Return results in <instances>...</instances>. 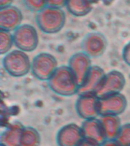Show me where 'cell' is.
Listing matches in <instances>:
<instances>
[{
  "label": "cell",
  "mask_w": 130,
  "mask_h": 146,
  "mask_svg": "<svg viewBox=\"0 0 130 146\" xmlns=\"http://www.w3.org/2000/svg\"><path fill=\"white\" fill-rule=\"evenodd\" d=\"M50 90L57 95L71 97L78 94L79 84L68 66H59L48 80Z\"/></svg>",
  "instance_id": "1"
},
{
  "label": "cell",
  "mask_w": 130,
  "mask_h": 146,
  "mask_svg": "<svg viewBox=\"0 0 130 146\" xmlns=\"http://www.w3.org/2000/svg\"><path fill=\"white\" fill-rule=\"evenodd\" d=\"M31 63L27 52L20 50L10 51L2 59V66L5 72L15 78L24 77L31 72Z\"/></svg>",
  "instance_id": "2"
},
{
  "label": "cell",
  "mask_w": 130,
  "mask_h": 146,
  "mask_svg": "<svg viewBox=\"0 0 130 146\" xmlns=\"http://www.w3.org/2000/svg\"><path fill=\"white\" fill-rule=\"evenodd\" d=\"M66 21V16L59 8L49 6L39 11L36 22L40 29L46 34H56L60 31Z\"/></svg>",
  "instance_id": "3"
},
{
  "label": "cell",
  "mask_w": 130,
  "mask_h": 146,
  "mask_svg": "<svg viewBox=\"0 0 130 146\" xmlns=\"http://www.w3.org/2000/svg\"><path fill=\"white\" fill-rule=\"evenodd\" d=\"M58 67V62L53 55L40 52L32 60L31 73L36 79L48 82Z\"/></svg>",
  "instance_id": "4"
},
{
  "label": "cell",
  "mask_w": 130,
  "mask_h": 146,
  "mask_svg": "<svg viewBox=\"0 0 130 146\" xmlns=\"http://www.w3.org/2000/svg\"><path fill=\"white\" fill-rule=\"evenodd\" d=\"M14 43L18 50L24 52H33L39 44L38 34L33 26L21 25L14 31Z\"/></svg>",
  "instance_id": "5"
},
{
  "label": "cell",
  "mask_w": 130,
  "mask_h": 146,
  "mask_svg": "<svg viewBox=\"0 0 130 146\" xmlns=\"http://www.w3.org/2000/svg\"><path fill=\"white\" fill-rule=\"evenodd\" d=\"M125 78L123 73L117 70H112L106 73L104 78L95 95L98 98H103L121 93L125 85Z\"/></svg>",
  "instance_id": "6"
},
{
  "label": "cell",
  "mask_w": 130,
  "mask_h": 146,
  "mask_svg": "<svg viewBox=\"0 0 130 146\" xmlns=\"http://www.w3.org/2000/svg\"><path fill=\"white\" fill-rule=\"evenodd\" d=\"M107 46L106 36L99 32L89 33L82 41V52L91 58L102 56L107 50Z\"/></svg>",
  "instance_id": "7"
},
{
  "label": "cell",
  "mask_w": 130,
  "mask_h": 146,
  "mask_svg": "<svg viewBox=\"0 0 130 146\" xmlns=\"http://www.w3.org/2000/svg\"><path fill=\"white\" fill-rule=\"evenodd\" d=\"M75 110L84 120L98 118L100 116V98L95 94L78 95L75 103Z\"/></svg>",
  "instance_id": "8"
},
{
  "label": "cell",
  "mask_w": 130,
  "mask_h": 146,
  "mask_svg": "<svg viewBox=\"0 0 130 146\" xmlns=\"http://www.w3.org/2000/svg\"><path fill=\"white\" fill-rule=\"evenodd\" d=\"M128 106L127 99L122 93L100 98V116H119Z\"/></svg>",
  "instance_id": "9"
},
{
  "label": "cell",
  "mask_w": 130,
  "mask_h": 146,
  "mask_svg": "<svg viewBox=\"0 0 130 146\" xmlns=\"http://www.w3.org/2000/svg\"><path fill=\"white\" fill-rule=\"evenodd\" d=\"M84 140L82 127L75 123H68L62 126L56 135L59 146H79Z\"/></svg>",
  "instance_id": "10"
},
{
  "label": "cell",
  "mask_w": 130,
  "mask_h": 146,
  "mask_svg": "<svg viewBox=\"0 0 130 146\" xmlns=\"http://www.w3.org/2000/svg\"><path fill=\"white\" fill-rule=\"evenodd\" d=\"M68 66L81 86L93 66L91 57L84 52H78L69 58Z\"/></svg>",
  "instance_id": "11"
},
{
  "label": "cell",
  "mask_w": 130,
  "mask_h": 146,
  "mask_svg": "<svg viewBox=\"0 0 130 146\" xmlns=\"http://www.w3.org/2000/svg\"><path fill=\"white\" fill-rule=\"evenodd\" d=\"M105 75L106 72L101 67L98 66H92L84 82L79 87L78 95L95 94L98 88H100Z\"/></svg>",
  "instance_id": "12"
},
{
  "label": "cell",
  "mask_w": 130,
  "mask_h": 146,
  "mask_svg": "<svg viewBox=\"0 0 130 146\" xmlns=\"http://www.w3.org/2000/svg\"><path fill=\"white\" fill-rule=\"evenodd\" d=\"M22 14L18 9L13 6H7L1 9L0 26L1 29L11 31L21 26Z\"/></svg>",
  "instance_id": "13"
},
{
  "label": "cell",
  "mask_w": 130,
  "mask_h": 146,
  "mask_svg": "<svg viewBox=\"0 0 130 146\" xmlns=\"http://www.w3.org/2000/svg\"><path fill=\"white\" fill-rule=\"evenodd\" d=\"M25 125L20 121L10 123L0 136V145L2 146H21V140Z\"/></svg>",
  "instance_id": "14"
},
{
  "label": "cell",
  "mask_w": 130,
  "mask_h": 146,
  "mask_svg": "<svg viewBox=\"0 0 130 146\" xmlns=\"http://www.w3.org/2000/svg\"><path fill=\"white\" fill-rule=\"evenodd\" d=\"M81 127L85 139L91 140L99 144L103 143L107 140L99 118L84 120Z\"/></svg>",
  "instance_id": "15"
},
{
  "label": "cell",
  "mask_w": 130,
  "mask_h": 146,
  "mask_svg": "<svg viewBox=\"0 0 130 146\" xmlns=\"http://www.w3.org/2000/svg\"><path fill=\"white\" fill-rule=\"evenodd\" d=\"M102 124L107 140H116L122 128V123L119 116H100L99 117Z\"/></svg>",
  "instance_id": "16"
},
{
  "label": "cell",
  "mask_w": 130,
  "mask_h": 146,
  "mask_svg": "<svg viewBox=\"0 0 130 146\" xmlns=\"http://www.w3.org/2000/svg\"><path fill=\"white\" fill-rule=\"evenodd\" d=\"M40 132L32 126H25L23 130L21 146H40Z\"/></svg>",
  "instance_id": "17"
},
{
  "label": "cell",
  "mask_w": 130,
  "mask_h": 146,
  "mask_svg": "<svg viewBox=\"0 0 130 146\" xmlns=\"http://www.w3.org/2000/svg\"><path fill=\"white\" fill-rule=\"evenodd\" d=\"M67 6L71 13L76 16H83L91 11L89 0H67Z\"/></svg>",
  "instance_id": "18"
},
{
  "label": "cell",
  "mask_w": 130,
  "mask_h": 146,
  "mask_svg": "<svg viewBox=\"0 0 130 146\" xmlns=\"http://www.w3.org/2000/svg\"><path fill=\"white\" fill-rule=\"evenodd\" d=\"M14 43V36L11 31L1 29L0 31V53L5 55L11 51Z\"/></svg>",
  "instance_id": "19"
},
{
  "label": "cell",
  "mask_w": 130,
  "mask_h": 146,
  "mask_svg": "<svg viewBox=\"0 0 130 146\" xmlns=\"http://www.w3.org/2000/svg\"><path fill=\"white\" fill-rule=\"evenodd\" d=\"M116 140L121 146H130V123L122 125Z\"/></svg>",
  "instance_id": "20"
},
{
  "label": "cell",
  "mask_w": 130,
  "mask_h": 146,
  "mask_svg": "<svg viewBox=\"0 0 130 146\" xmlns=\"http://www.w3.org/2000/svg\"><path fill=\"white\" fill-rule=\"evenodd\" d=\"M122 56L125 63L130 67V41L126 43L125 46L123 47Z\"/></svg>",
  "instance_id": "21"
},
{
  "label": "cell",
  "mask_w": 130,
  "mask_h": 146,
  "mask_svg": "<svg viewBox=\"0 0 130 146\" xmlns=\"http://www.w3.org/2000/svg\"><path fill=\"white\" fill-rule=\"evenodd\" d=\"M79 146H101V144H99L95 141L88 140V139H85L82 141Z\"/></svg>",
  "instance_id": "22"
},
{
  "label": "cell",
  "mask_w": 130,
  "mask_h": 146,
  "mask_svg": "<svg viewBox=\"0 0 130 146\" xmlns=\"http://www.w3.org/2000/svg\"><path fill=\"white\" fill-rule=\"evenodd\" d=\"M101 146H121L116 140H106Z\"/></svg>",
  "instance_id": "23"
},
{
  "label": "cell",
  "mask_w": 130,
  "mask_h": 146,
  "mask_svg": "<svg viewBox=\"0 0 130 146\" xmlns=\"http://www.w3.org/2000/svg\"><path fill=\"white\" fill-rule=\"evenodd\" d=\"M0 146H2V145H0Z\"/></svg>",
  "instance_id": "24"
}]
</instances>
